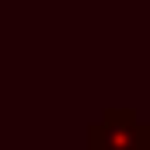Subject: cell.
<instances>
[{
	"instance_id": "cell-1",
	"label": "cell",
	"mask_w": 150,
	"mask_h": 150,
	"mask_svg": "<svg viewBox=\"0 0 150 150\" xmlns=\"http://www.w3.org/2000/svg\"><path fill=\"white\" fill-rule=\"evenodd\" d=\"M91 150H150V126L129 108H108L91 126Z\"/></svg>"
}]
</instances>
